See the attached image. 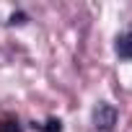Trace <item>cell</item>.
<instances>
[{
    "mask_svg": "<svg viewBox=\"0 0 132 132\" xmlns=\"http://www.w3.org/2000/svg\"><path fill=\"white\" fill-rule=\"evenodd\" d=\"M114 52L119 60H132V31H122L114 39Z\"/></svg>",
    "mask_w": 132,
    "mask_h": 132,
    "instance_id": "7a4b0ae2",
    "label": "cell"
},
{
    "mask_svg": "<svg viewBox=\"0 0 132 132\" xmlns=\"http://www.w3.org/2000/svg\"><path fill=\"white\" fill-rule=\"evenodd\" d=\"M11 23H26V16H23V13H18V16L13 13V16H11Z\"/></svg>",
    "mask_w": 132,
    "mask_h": 132,
    "instance_id": "5b68a950",
    "label": "cell"
},
{
    "mask_svg": "<svg viewBox=\"0 0 132 132\" xmlns=\"http://www.w3.org/2000/svg\"><path fill=\"white\" fill-rule=\"evenodd\" d=\"M117 119H119V114H117V109L111 104H106V101L96 104V109H93V127L98 132H111L114 124H117Z\"/></svg>",
    "mask_w": 132,
    "mask_h": 132,
    "instance_id": "6da1fadb",
    "label": "cell"
},
{
    "mask_svg": "<svg viewBox=\"0 0 132 132\" xmlns=\"http://www.w3.org/2000/svg\"><path fill=\"white\" fill-rule=\"evenodd\" d=\"M0 132H21V122L16 117H0Z\"/></svg>",
    "mask_w": 132,
    "mask_h": 132,
    "instance_id": "3957f363",
    "label": "cell"
},
{
    "mask_svg": "<svg viewBox=\"0 0 132 132\" xmlns=\"http://www.w3.org/2000/svg\"><path fill=\"white\" fill-rule=\"evenodd\" d=\"M39 132H62V122L60 119H47L44 124H34Z\"/></svg>",
    "mask_w": 132,
    "mask_h": 132,
    "instance_id": "277c9868",
    "label": "cell"
}]
</instances>
